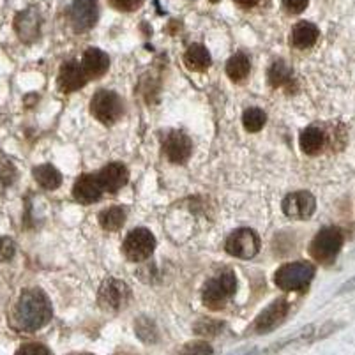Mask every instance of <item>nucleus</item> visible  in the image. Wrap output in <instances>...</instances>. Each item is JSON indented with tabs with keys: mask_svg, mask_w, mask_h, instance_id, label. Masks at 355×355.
<instances>
[{
	"mask_svg": "<svg viewBox=\"0 0 355 355\" xmlns=\"http://www.w3.org/2000/svg\"><path fill=\"white\" fill-rule=\"evenodd\" d=\"M129 301V288L125 286L124 282L115 279V277H108L101 283L98 290V304L108 313L121 311Z\"/></svg>",
	"mask_w": 355,
	"mask_h": 355,
	"instance_id": "obj_9",
	"label": "nucleus"
},
{
	"mask_svg": "<svg viewBox=\"0 0 355 355\" xmlns=\"http://www.w3.org/2000/svg\"><path fill=\"white\" fill-rule=\"evenodd\" d=\"M235 2H237V4L241 6V8L250 9V8H254V6H257L258 2H260V0H235Z\"/></svg>",
	"mask_w": 355,
	"mask_h": 355,
	"instance_id": "obj_34",
	"label": "nucleus"
},
{
	"mask_svg": "<svg viewBox=\"0 0 355 355\" xmlns=\"http://www.w3.org/2000/svg\"><path fill=\"white\" fill-rule=\"evenodd\" d=\"M110 4L114 6L117 11L133 12V11H137V9L141 8L144 0H110Z\"/></svg>",
	"mask_w": 355,
	"mask_h": 355,
	"instance_id": "obj_31",
	"label": "nucleus"
},
{
	"mask_svg": "<svg viewBox=\"0 0 355 355\" xmlns=\"http://www.w3.org/2000/svg\"><path fill=\"white\" fill-rule=\"evenodd\" d=\"M67 21L76 34L90 31L99 20L98 0H74L66 11Z\"/></svg>",
	"mask_w": 355,
	"mask_h": 355,
	"instance_id": "obj_6",
	"label": "nucleus"
},
{
	"mask_svg": "<svg viewBox=\"0 0 355 355\" xmlns=\"http://www.w3.org/2000/svg\"><path fill=\"white\" fill-rule=\"evenodd\" d=\"M99 225L106 232H117L124 227L125 211L122 207H108L99 214Z\"/></svg>",
	"mask_w": 355,
	"mask_h": 355,
	"instance_id": "obj_24",
	"label": "nucleus"
},
{
	"mask_svg": "<svg viewBox=\"0 0 355 355\" xmlns=\"http://www.w3.org/2000/svg\"><path fill=\"white\" fill-rule=\"evenodd\" d=\"M90 112L101 124L114 125L121 119L124 106L114 90H98L90 103Z\"/></svg>",
	"mask_w": 355,
	"mask_h": 355,
	"instance_id": "obj_5",
	"label": "nucleus"
},
{
	"mask_svg": "<svg viewBox=\"0 0 355 355\" xmlns=\"http://www.w3.org/2000/svg\"><path fill=\"white\" fill-rule=\"evenodd\" d=\"M154 250H156V239L147 228H135L133 232H129L122 244L125 258L131 261L147 260L148 257H153Z\"/></svg>",
	"mask_w": 355,
	"mask_h": 355,
	"instance_id": "obj_7",
	"label": "nucleus"
},
{
	"mask_svg": "<svg viewBox=\"0 0 355 355\" xmlns=\"http://www.w3.org/2000/svg\"><path fill=\"white\" fill-rule=\"evenodd\" d=\"M87 74L83 73L82 64L74 62V60H67L66 64H62L59 71V78H57V85L62 92L69 94L74 90H80L87 83Z\"/></svg>",
	"mask_w": 355,
	"mask_h": 355,
	"instance_id": "obj_14",
	"label": "nucleus"
},
{
	"mask_svg": "<svg viewBox=\"0 0 355 355\" xmlns=\"http://www.w3.org/2000/svg\"><path fill=\"white\" fill-rule=\"evenodd\" d=\"M318 35H320V31L316 25H313L311 21H299V24L293 25L292 44L295 48L304 50V48L313 46L318 41Z\"/></svg>",
	"mask_w": 355,
	"mask_h": 355,
	"instance_id": "obj_19",
	"label": "nucleus"
},
{
	"mask_svg": "<svg viewBox=\"0 0 355 355\" xmlns=\"http://www.w3.org/2000/svg\"><path fill=\"white\" fill-rule=\"evenodd\" d=\"M309 0H283V8L288 15H301L308 8Z\"/></svg>",
	"mask_w": 355,
	"mask_h": 355,
	"instance_id": "obj_33",
	"label": "nucleus"
},
{
	"mask_svg": "<svg viewBox=\"0 0 355 355\" xmlns=\"http://www.w3.org/2000/svg\"><path fill=\"white\" fill-rule=\"evenodd\" d=\"M15 242L9 237H0V261H8L15 257Z\"/></svg>",
	"mask_w": 355,
	"mask_h": 355,
	"instance_id": "obj_32",
	"label": "nucleus"
},
{
	"mask_svg": "<svg viewBox=\"0 0 355 355\" xmlns=\"http://www.w3.org/2000/svg\"><path fill=\"white\" fill-rule=\"evenodd\" d=\"M71 355H92V354H71Z\"/></svg>",
	"mask_w": 355,
	"mask_h": 355,
	"instance_id": "obj_36",
	"label": "nucleus"
},
{
	"mask_svg": "<svg viewBox=\"0 0 355 355\" xmlns=\"http://www.w3.org/2000/svg\"><path fill=\"white\" fill-rule=\"evenodd\" d=\"M267 122V115L263 110L260 108H248L244 114H242V124L244 128L250 131V133H257L260 131Z\"/></svg>",
	"mask_w": 355,
	"mask_h": 355,
	"instance_id": "obj_25",
	"label": "nucleus"
},
{
	"mask_svg": "<svg viewBox=\"0 0 355 355\" xmlns=\"http://www.w3.org/2000/svg\"><path fill=\"white\" fill-rule=\"evenodd\" d=\"M235 290H237V277L234 270L225 269L205 283L202 290V301L209 309L216 311L227 306V302L235 295Z\"/></svg>",
	"mask_w": 355,
	"mask_h": 355,
	"instance_id": "obj_2",
	"label": "nucleus"
},
{
	"mask_svg": "<svg viewBox=\"0 0 355 355\" xmlns=\"http://www.w3.org/2000/svg\"><path fill=\"white\" fill-rule=\"evenodd\" d=\"M82 67L83 73L87 74V78L89 80L99 78V76H103L110 67L108 55L103 50H99V48H89V50H85V53H83Z\"/></svg>",
	"mask_w": 355,
	"mask_h": 355,
	"instance_id": "obj_17",
	"label": "nucleus"
},
{
	"mask_svg": "<svg viewBox=\"0 0 355 355\" xmlns=\"http://www.w3.org/2000/svg\"><path fill=\"white\" fill-rule=\"evenodd\" d=\"M193 150L191 138L184 131L173 129L164 138V154H166L168 161L173 164H184L189 159Z\"/></svg>",
	"mask_w": 355,
	"mask_h": 355,
	"instance_id": "obj_13",
	"label": "nucleus"
},
{
	"mask_svg": "<svg viewBox=\"0 0 355 355\" xmlns=\"http://www.w3.org/2000/svg\"><path fill=\"white\" fill-rule=\"evenodd\" d=\"M15 355H51V352L41 343H25Z\"/></svg>",
	"mask_w": 355,
	"mask_h": 355,
	"instance_id": "obj_30",
	"label": "nucleus"
},
{
	"mask_svg": "<svg viewBox=\"0 0 355 355\" xmlns=\"http://www.w3.org/2000/svg\"><path fill=\"white\" fill-rule=\"evenodd\" d=\"M286 315H288V302L285 299H276L251 324V332L253 334H267V332L276 331L285 322Z\"/></svg>",
	"mask_w": 355,
	"mask_h": 355,
	"instance_id": "obj_10",
	"label": "nucleus"
},
{
	"mask_svg": "<svg viewBox=\"0 0 355 355\" xmlns=\"http://www.w3.org/2000/svg\"><path fill=\"white\" fill-rule=\"evenodd\" d=\"M223 329V322L212 320V318H202L196 322L195 332L200 336H216Z\"/></svg>",
	"mask_w": 355,
	"mask_h": 355,
	"instance_id": "obj_27",
	"label": "nucleus"
},
{
	"mask_svg": "<svg viewBox=\"0 0 355 355\" xmlns=\"http://www.w3.org/2000/svg\"><path fill=\"white\" fill-rule=\"evenodd\" d=\"M98 179L103 191L117 193L128 184L129 172L122 163H110L98 173Z\"/></svg>",
	"mask_w": 355,
	"mask_h": 355,
	"instance_id": "obj_15",
	"label": "nucleus"
},
{
	"mask_svg": "<svg viewBox=\"0 0 355 355\" xmlns=\"http://www.w3.org/2000/svg\"><path fill=\"white\" fill-rule=\"evenodd\" d=\"M299 144H301L302 153L308 154V156H316L327 145V133L322 128H318V125H309L301 133Z\"/></svg>",
	"mask_w": 355,
	"mask_h": 355,
	"instance_id": "obj_18",
	"label": "nucleus"
},
{
	"mask_svg": "<svg viewBox=\"0 0 355 355\" xmlns=\"http://www.w3.org/2000/svg\"><path fill=\"white\" fill-rule=\"evenodd\" d=\"M225 251L230 257L241 258V260H251L260 251V237L251 228H239L227 239Z\"/></svg>",
	"mask_w": 355,
	"mask_h": 355,
	"instance_id": "obj_8",
	"label": "nucleus"
},
{
	"mask_svg": "<svg viewBox=\"0 0 355 355\" xmlns=\"http://www.w3.org/2000/svg\"><path fill=\"white\" fill-rule=\"evenodd\" d=\"M41 25H43V18L35 8L24 9L15 18V31L21 43L25 44H32L40 40Z\"/></svg>",
	"mask_w": 355,
	"mask_h": 355,
	"instance_id": "obj_11",
	"label": "nucleus"
},
{
	"mask_svg": "<svg viewBox=\"0 0 355 355\" xmlns=\"http://www.w3.org/2000/svg\"><path fill=\"white\" fill-rule=\"evenodd\" d=\"M103 188L99 184L98 173H89V175H82L73 186V196L76 202L80 203H94L101 198Z\"/></svg>",
	"mask_w": 355,
	"mask_h": 355,
	"instance_id": "obj_16",
	"label": "nucleus"
},
{
	"mask_svg": "<svg viewBox=\"0 0 355 355\" xmlns=\"http://www.w3.org/2000/svg\"><path fill=\"white\" fill-rule=\"evenodd\" d=\"M180 355H212V347L207 341H191L180 350Z\"/></svg>",
	"mask_w": 355,
	"mask_h": 355,
	"instance_id": "obj_29",
	"label": "nucleus"
},
{
	"mask_svg": "<svg viewBox=\"0 0 355 355\" xmlns=\"http://www.w3.org/2000/svg\"><path fill=\"white\" fill-rule=\"evenodd\" d=\"M135 327H137V334L141 341H145V343H156L157 329L153 320H148V318L141 316V318L137 320Z\"/></svg>",
	"mask_w": 355,
	"mask_h": 355,
	"instance_id": "obj_26",
	"label": "nucleus"
},
{
	"mask_svg": "<svg viewBox=\"0 0 355 355\" xmlns=\"http://www.w3.org/2000/svg\"><path fill=\"white\" fill-rule=\"evenodd\" d=\"M352 288H355V277H352L350 282L345 283V286L340 290V292H348V290H352Z\"/></svg>",
	"mask_w": 355,
	"mask_h": 355,
	"instance_id": "obj_35",
	"label": "nucleus"
},
{
	"mask_svg": "<svg viewBox=\"0 0 355 355\" xmlns=\"http://www.w3.org/2000/svg\"><path fill=\"white\" fill-rule=\"evenodd\" d=\"M341 248H343V234L340 228L325 227L315 235L309 244V254L322 266H331L340 254Z\"/></svg>",
	"mask_w": 355,
	"mask_h": 355,
	"instance_id": "obj_4",
	"label": "nucleus"
},
{
	"mask_svg": "<svg viewBox=\"0 0 355 355\" xmlns=\"http://www.w3.org/2000/svg\"><path fill=\"white\" fill-rule=\"evenodd\" d=\"M184 64L191 71H205L212 64L211 53H209V50L203 44L195 43L184 53Z\"/></svg>",
	"mask_w": 355,
	"mask_h": 355,
	"instance_id": "obj_20",
	"label": "nucleus"
},
{
	"mask_svg": "<svg viewBox=\"0 0 355 355\" xmlns=\"http://www.w3.org/2000/svg\"><path fill=\"white\" fill-rule=\"evenodd\" d=\"M16 179V166L8 159L0 157V184L2 186H11Z\"/></svg>",
	"mask_w": 355,
	"mask_h": 355,
	"instance_id": "obj_28",
	"label": "nucleus"
},
{
	"mask_svg": "<svg viewBox=\"0 0 355 355\" xmlns=\"http://www.w3.org/2000/svg\"><path fill=\"white\" fill-rule=\"evenodd\" d=\"M53 309L46 293L40 288H27L12 306L11 325L15 331L35 332L51 320Z\"/></svg>",
	"mask_w": 355,
	"mask_h": 355,
	"instance_id": "obj_1",
	"label": "nucleus"
},
{
	"mask_svg": "<svg viewBox=\"0 0 355 355\" xmlns=\"http://www.w3.org/2000/svg\"><path fill=\"white\" fill-rule=\"evenodd\" d=\"M283 212L290 219H309L316 209L315 196L309 191H293L285 196L282 205Z\"/></svg>",
	"mask_w": 355,
	"mask_h": 355,
	"instance_id": "obj_12",
	"label": "nucleus"
},
{
	"mask_svg": "<svg viewBox=\"0 0 355 355\" xmlns=\"http://www.w3.org/2000/svg\"><path fill=\"white\" fill-rule=\"evenodd\" d=\"M269 83L274 89H286V87H295V80L290 71V67L285 62H274L269 67Z\"/></svg>",
	"mask_w": 355,
	"mask_h": 355,
	"instance_id": "obj_23",
	"label": "nucleus"
},
{
	"mask_svg": "<svg viewBox=\"0 0 355 355\" xmlns=\"http://www.w3.org/2000/svg\"><path fill=\"white\" fill-rule=\"evenodd\" d=\"M117 355H122V354H117Z\"/></svg>",
	"mask_w": 355,
	"mask_h": 355,
	"instance_id": "obj_37",
	"label": "nucleus"
},
{
	"mask_svg": "<svg viewBox=\"0 0 355 355\" xmlns=\"http://www.w3.org/2000/svg\"><path fill=\"white\" fill-rule=\"evenodd\" d=\"M34 179L44 189H57L62 182V175L57 172V168L51 164H41L34 168Z\"/></svg>",
	"mask_w": 355,
	"mask_h": 355,
	"instance_id": "obj_22",
	"label": "nucleus"
},
{
	"mask_svg": "<svg viewBox=\"0 0 355 355\" xmlns=\"http://www.w3.org/2000/svg\"><path fill=\"white\" fill-rule=\"evenodd\" d=\"M313 277H315V267L309 261H290L276 270L274 283L282 290L301 292L308 288Z\"/></svg>",
	"mask_w": 355,
	"mask_h": 355,
	"instance_id": "obj_3",
	"label": "nucleus"
},
{
	"mask_svg": "<svg viewBox=\"0 0 355 355\" xmlns=\"http://www.w3.org/2000/svg\"><path fill=\"white\" fill-rule=\"evenodd\" d=\"M227 74L228 78L235 83H241L248 78V74L251 71V62L244 53H235L234 57H230L227 62Z\"/></svg>",
	"mask_w": 355,
	"mask_h": 355,
	"instance_id": "obj_21",
	"label": "nucleus"
}]
</instances>
